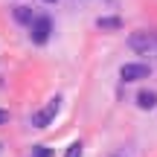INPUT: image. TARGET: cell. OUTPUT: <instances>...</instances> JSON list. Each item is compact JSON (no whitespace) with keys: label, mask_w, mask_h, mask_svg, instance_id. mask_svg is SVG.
I'll use <instances>...</instances> for the list:
<instances>
[{"label":"cell","mask_w":157,"mask_h":157,"mask_svg":"<svg viewBox=\"0 0 157 157\" xmlns=\"http://www.w3.org/2000/svg\"><path fill=\"white\" fill-rule=\"evenodd\" d=\"M128 47L137 56H154L157 52V35L154 32H131Z\"/></svg>","instance_id":"obj_1"},{"label":"cell","mask_w":157,"mask_h":157,"mask_svg":"<svg viewBox=\"0 0 157 157\" xmlns=\"http://www.w3.org/2000/svg\"><path fill=\"white\" fill-rule=\"evenodd\" d=\"M58 108H61V96H52V99H50V102H47V105H44V108H41V111L32 117V125H35V128H47V125L56 119Z\"/></svg>","instance_id":"obj_2"},{"label":"cell","mask_w":157,"mask_h":157,"mask_svg":"<svg viewBox=\"0 0 157 157\" xmlns=\"http://www.w3.org/2000/svg\"><path fill=\"white\" fill-rule=\"evenodd\" d=\"M50 32H52V21H50L47 15L32 17V41H35V44H47Z\"/></svg>","instance_id":"obj_3"},{"label":"cell","mask_w":157,"mask_h":157,"mask_svg":"<svg viewBox=\"0 0 157 157\" xmlns=\"http://www.w3.org/2000/svg\"><path fill=\"white\" fill-rule=\"evenodd\" d=\"M119 76H122V82H140V78L151 76V67L148 64H122Z\"/></svg>","instance_id":"obj_4"},{"label":"cell","mask_w":157,"mask_h":157,"mask_svg":"<svg viewBox=\"0 0 157 157\" xmlns=\"http://www.w3.org/2000/svg\"><path fill=\"white\" fill-rule=\"evenodd\" d=\"M137 105H140L143 111H151L157 105V93L154 90H140V93H137Z\"/></svg>","instance_id":"obj_5"},{"label":"cell","mask_w":157,"mask_h":157,"mask_svg":"<svg viewBox=\"0 0 157 157\" xmlns=\"http://www.w3.org/2000/svg\"><path fill=\"white\" fill-rule=\"evenodd\" d=\"M32 9H29V6H15V21L17 23H32Z\"/></svg>","instance_id":"obj_6"},{"label":"cell","mask_w":157,"mask_h":157,"mask_svg":"<svg viewBox=\"0 0 157 157\" xmlns=\"http://www.w3.org/2000/svg\"><path fill=\"white\" fill-rule=\"evenodd\" d=\"M96 26H99V29H119V26H122V21H119V17H99Z\"/></svg>","instance_id":"obj_7"},{"label":"cell","mask_w":157,"mask_h":157,"mask_svg":"<svg viewBox=\"0 0 157 157\" xmlns=\"http://www.w3.org/2000/svg\"><path fill=\"white\" fill-rule=\"evenodd\" d=\"M64 157H82V143H73V146L67 148V154Z\"/></svg>","instance_id":"obj_8"},{"label":"cell","mask_w":157,"mask_h":157,"mask_svg":"<svg viewBox=\"0 0 157 157\" xmlns=\"http://www.w3.org/2000/svg\"><path fill=\"white\" fill-rule=\"evenodd\" d=\"M50 154H52V151H50L47 146H35V151L29 154V157H50Z\"/></svg>","instance_id":"obj_9"},{"label":"cell","mask_w":157,"mask_h":157,"mask_svg":"<svg viewBox=\"0 0 157 157\" xmlns=\"http://www.w3.org/2000/svg\"><path fill=\"white\" fill-rule=\"evenodd\" d=\"M6 119H9V113H6V111H0V125H3Z\"/></svg>","instance_id":"obj_10"},{"label":"cell","mask_w":157,"mask_h":157,"mask_svg":"<svg viewBox=\"0 0 157 157\" xmlns=\"http://www.w3.org/2000/svg\"><path fill=\"white\" fill-rule=\"evenodd\" d=\"M44 3H56V0H44Z\"/></svg>","instance_id":"obj_11"},{"label":"cell","mask_w":157,"mask_h":157,"mask_svg":"<svg viewBox=\"0 0 157 157\" xmlns=\"http://www.w3.org/2000/svg\"><path fill=\"white\" fill-rule=\"evenodd\" d=\"M113 157H119V154H113Z\"/></svg>","instance_id":"obj_12"}]
</instances>
